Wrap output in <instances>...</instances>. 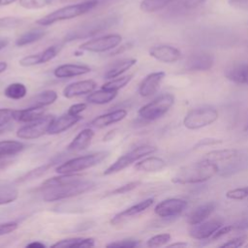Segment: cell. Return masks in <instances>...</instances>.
<instances>
[{
  "instance_id": "45",
  "label": "cell",
  "mask_w": 248,
  "mask_h": 248,
  "mask_svg": "<svg viewBox=\"0 0 248 248\" xmlns=\"http://www.w3.org/2000/svg\"><path fill=\"white\" fill-rule=\"evenodd\" d=\"M141 184L140 181L136 180V181H131L129 183H126L124 185H121L115 189H113L112 191L108 192L107 196H116V195H122V194H126L134 189H136L137 187H139Z\"/></svg>"
},
{
  "instance_id": "27",
  "label": "cell",
  "mask_w": 248,
  "mask_h": 248,
  "mask_svg": "<svg viewBox=\"0 0 248 248\" xmlns=\"http://www.w3.org/2000/svg\"><path fill=\"white\" fill-rule=\"evenodd\" d=\"M167 167V163L165 160L159 157L151 156L146 157L140 161H139L135 169L139 171H144V172H157L163 170Z\"/></svg>"
},
{
  "instance_id": "32",
  "label": "cell",
  "mask_w": 248,
  "mask_h": 248,
  "mask_svg": "<svg viewBox=\"0 0 248 248\" xmlns=\"http://www.w3.org/2000/svg\"><path fill=\"white\" fill-rule=\"evenodd\" d=\"M117 95V91H111V90H106L101 88L97 91H92L89 93L85 100L94 105H105L109 102H111Z\"/></svg>"
},
{
  "instance_id": "62",
  "label": "cell",
  "mask_w": 248,
  "mask_h": 248,
  "mask_svg": "<svg viewBox=\"0 0 248 248\" xmlns=\"http://www.w3.org/2000/svg\"><path fill=\"white\" fill-rule=\"evenodd\" d=\"M73 1H76V0H61V2H66V3H70Z\"/></svg>"
},
{
  "instance_id": "56",
  "label": "cell",
  "mask_w": 248,
  "mask_h": 248,
  "mask_svg": "<svg viewBox=\"0 0 248 248\" xmlns=\"http://www.w3.org/2000/svg\"><path fill=\"white\" fill-rule=\"evenodd\" d=\"M247 229H248V218L243 219L240 222L233 225V230L243 231V230H247Z\"/></svg>"
},
{
  "instance_id": "2",
  "label": "cell",
  "mask_w": 248,
  "mask_h": 248,
  "mask_svg": "<svg viewBox=\"0 0 248 248\" xmlns=\"http://www.w3.org/2000/svg\"><path fill=\"white\" fill-rule=\"evenodd\" d=\"M99 1L98 0H87L81 3L67 5L61 7L43 17L36 20V24L40 26H49L59 21L72 19L82 15L87 14L88 12L92 11L94 8L97 7Z\"/></svg>"
},
{
  "instance_id": "57",
  "label": "cell",
  "mask_w": 248,
  "mask_h": 248,
  "mask_svg": "<svg viewBox=\"0 0 248 248\" xmlns=\"http://www.w3.org/2000/svg\"><path fill=\"white\" fill-rule=\"evenodd\" d=\"M26 247H30V248H45L46 245L40 241H32L30 243H28L26 245Z\"/></svg>"
},
{
  "instance_id": "59",
  "label": "cell",
  "mask_w": 248,
  "mask_h": 248,
  "mask_svg": "<svg viewBox=\"0 0 248 248\" xmlns=\"http://www.w3.org/2000/svg\"><path fill=\"white\" fill-rule=\"evenodd\" d=\"M18 0H0V6H8Z\"/></svg>"
},
{
  "instance_id": "48",
  "label": "cell",
  "mask_w": 248,
  "mask_h": 248,
  "mask_svg": "<svg viewBox=\"0 0 248 248\" xmlns=\"http://www.w3.org/2000/svg\"><path fill=\"white\" fill-rule=\"evenodd\" d=\"M16 109L0 108V127L7 125L12 120H15Z\"/></svg>"
},
{
  "instance_id": "17",
  "label": "cell",
  "mask_w": 248,
  "mask_h": 248,
  "mask_svg": "<svg viewBox=\"0 0 248 248\" xmlns=\"http://www.w3.org/2000/svg\"><path fill=\"white\" fill-rule=\"evenodd\" d=\"M97 83L92 79L78 80L73 83H70L63 89V96L67 99L75 98L78 96L89 94L95 90Z\"/></svg>"
},
{
  "instance_id": "51",
  "label": "cell",
  "mask_w": 248,
  "mask_h": 248,
  "mask_svg": "<svg viewBox=\"0 0 248 248\" xmlns=\"http://www.w3.org/2000/svg\"><path fill=\"white\" fill-rule=\"evenodd\" d=\"M18 225L16 222H7L0 224V236L9 234L17 229Z\"/></svg>"
},
{
  "instance_id": "33",
  "label": "cell",
  "mask_w": 248,
  "mask_h": 248,
  "mask_svg": "<svg viewBox=\"0 0 248 248\" xmlns=\"http://www.w3.org/2000/svg\"><path fill=\"white\" fill-rule=\"evenodd\" d=\"M239 156V151L232 148H226V149H217L209 151L204 155L202 159L217 163L222 161H228L232 159H235Z\"/></svg>"
},
{
  "instance_id": "46",
  "label": "cell",
  "mask_w": 248,
  "mask_h": 248,
  "mask_svg": "<svg viewBox=\"0 0 248 248\" xmlns=\"http://www.w3.org/2000/svg\"><path fill=\"white\" fill-rule=\"evenodd\" d=\"M226 197L230 200H237V201L244 200L248 197V186L229 190L226 193Z\"/></svg>"
},
{
  "instance_id": "42",
  "label": "cell",
  "mask_w": 248,
  "mask_h": 248,
  "mask_svg": "<svg viewBox=\"0 0 248 248\" xmlns=\"http://www.w3.org/2000/svg\"><path fill=\"white\" fill-rule=\"evenodd\" d=\"M247 163H248V161L245 160V159H241L240 161H236L234 163H232L228 167L223 169V170L220 172V175H222V176L232 175V174L243 170L244 168H246Z\"/></svg>"
},
{
  "instance_id": "34",
  "label": "cell",
  "mask_w": 248,
  "mask_h": 248,
  "mask_svg": "<svg viewBox=\"0 0 248 248\" xmlns=\"http://www.w3.org/2000/svg\"><path fill=\"white\" fill-rule=\"evenodd\" d=\"M46 34V31L43 28H36L29 30L23 34H21L15 42L16 46H24L33 43H36L43 39Z\"/></svg>"
},
{
  "instance_id": "35",
  "label": "cell",
  "mask_w": 248,
  "mask_h": 248,
  "mask_svg": "<svg viewBox=\"0 0 248 248\" xmlns=\"http://www.w3.org/2000/svg\"><path fill=\"white\" fill-rule=\"evenodd\" d=\"M24 149V144L18 140H1L0 158L16 155Z\"/></svg>"
},
{
  "instance_id": "53",
  "label": "cell",
  "mask_w": 248,
  "mask_h": 248,
  "mask_svg": "<svg viewBox=\"0 0 248 248\" xmlns=\"http://www.w3.org/2000/svg\"><path fill=\"white\" fill-rule=\"evenodd\" d=\"M232 231H233V225H229V226H225V227H220L211 236L213 240L218 239L226 234H228L229 232H231Z\"/></svg>"
},
{
  "instance_id": "24",
  "label": "cell",
  "mask_w": 248,
  "mask_h": 248,
  "mask_svg": "<svg viewBox=\"0 0 248 248\" xmlns=\"http://www.w3.org/2000/svg\"><path fill=\"white\" fill-rule=\"evenodd\" d=\"M93 137H94V131L91 128H85L81 130L68 144L67 150L72 152H77V151H81L86 149L90 145Z\"/></svg>"
},
{
  "instance_id": "8",
  "label": "cell",
  "mask_w": 248,
  "mask_h": 248,
  "mask_svg": "<svg viewBox=\"0 0 248 248\" xmlns=\"http://www.w3.org/2000/svg\"><path fill=\"white\" fill-rule=\"evenodd\" d=\"M218 118V111L213 107H202L190 110L183 119L184 126L189 130H198L211 125Z\"/></svg>"
},
{
  "instance_id": "55",
  "label": "cell",
  "mask_w": 248,
  "mask_h": 248,
  "mask_svg": "<svg viewBox=\"0 0 248 248\" xmlns=\"http://www.w3.org/2000/svg\"><path fill=\"white\" fill-rule=\"evenodd\" d=\"M132 46V44H130V43H127V44H124V45H122V46H120L119 47H115L116 49L115 50H113V51H111V53H110V55H116V54H120V53H122V52H124L125 50H127V49H129L130 47Z\"/></svg>"
},
{
  "instance_id": "44",
  "label": "cell",
  "mask_w": 248,
  "mask_h": 248,
  "mask_svg": "<svg viewBox=\"0 0 248 248\" xmlns=\"http://www.w3.org/2000/svg\"><path fill=\"white\" fill-rule=\"evenodd\" d=\"M23 23V19L16 16L0 17V30L1 29H14L17 28Z\"/></svg>"
},
{
  "instance_id": "43",
  "label": "cell",
  "mask_w": 248,
  "mask_h": 248,
  "mask_svg": "<svg viewBox=\"0 0 248 248\" xmlns=\"http://www.w3.org/2000/svg\"><path fill=\"white\" fill-rule=\"evenodd\" d=\"M170 239H171V236L170 233H160V234L151 236L146 241V245L148 247H160V246L166 245Z\"/></svg>"
},
{
  "instance_id": "38",
  "label": "cell",
  "mask_w": 248,
  "mask_h": 248,
  "mask_svg": "<svg viewBox=\"0 0 248 248\" xmlns=\"http://www.w3.org/2000/svg\"><path fill=\"white\" fill-rule=\"evenodd\" d=\"M60 158H61V156H59V155L56 156V157L53 158L50 162H48V163H46V164H45V165H43V166H41V167H38V168H36V169L30 170L29 172L25 173L24 175L18 177V179H17L16 181H17V182H23V181H26V180H29V179H32V178L41 176L42 174H44L45 172H46V170H47L49 168H51L53 165L57 164V163L59 162Z\"/></svg>"
},
{
  "instance_id": "22",
  "label": "cell",
  "mask_w": 248,
  "mask_h": 248,
  "mask_svg": "<svg viewBox=\"0 0 248 248\" xmlns=\"http://www.w3.org/2000/svg\"><path fill=\"white\" fill-rule=\"evenodd\" d=\"M225 77L237 84L248 85V63H236L225 70Z\"/></svg>"
},
{
  "instance_id": "23",
  "label": "cell",
  "mask_w": 248,
  "mask_h": 248,
  "mask_svg": "<svg viewBox=\"0 0 248 248\" xmlns=\"http://www.w3.org/2000/svg\"><path fill=\"white\" fill-rule=\"evenodd\" d=\"M91 69L85 65L78 64H63L55 68L53 75L58 78H74L78 76H83L90 73Z\"/></svg>"
},
{
  "instance_id": "54",
  "label": "cell",
  "mask_w": 248,
  "mask_h": 248,
  "mask_svg": "<svg viewBox=\"0 0 248 248\" xmlns=\"http://www.w3.org/2000/svg\"><path fill=\"white\" fill-rule=\"evenodd\" d=\"M229 3L235 8L248 10V0H229Z\"/></svg>"
},
{
  "instance_id": "36",
  "label": "cell",
  "mask_w": 248,
  "mask_h": 248,
  "mask_svg": "<svg viewBox=\"0 0 248 248\" xmlns=\"http://www.w3.org/2000/svg\"><path fill=\"white\" fill-rule=\"evenodd\" d=\"M27 94L26 86L21 82H13L4 89V95L12 100H20Z\"/></svg>"
},
{
  "instance_id": "40",
  "label": "cell",
  "mask_w": 248,
  "mask_h": 248,
  "mask_svg": "<svg viewBox=\"0 0 248 248\" xmlns=\"http://www.w3.org/2000/svg\"><path fill=\"white\" fill-rule=\"evenodd\" d=\"M18 198V191L13 187H5L0 189V205L14 202Z\"/></svg>"
},
{
  "instance_id": "30",
  "label": "cell",
  "mask_w": 248,
  "mask_h": 248,
  "mask_svg": "<svg viewBox=\"0 0 248 248\" xmlns=\"http://www.w3.org/2000/svg\"><path fill=\"white\" fill-rule=\"evenodd\" d=\"M44 107H28L22 109H16L15 120L19 122H31L45 114Z\"/></svg>"
},
{
  "instance_id": "37",
  "label": "cell",
  "mask_w": 248,
  "mask_h": 248,
  "mask_svg": "<svg viewBox=\"0 0 248 248\" xmlns=\"http://www.w3.org/2000/svg\"><path fill=\"white\" fill-rule=\"evenodd\" d=\"M175 0H142L140 9L144 13H155L168 7Z\"/></svg>"
},
{
  "instance_id": "20",
  "label": "cell",
  "mask_w": 248,
  "mask_h": 248,
  "mask_svg": "<svg viewBox=\"0 0 248 248\" xmlns=\"http://www.w3.org/2000/svg\"><path fill=\"white\" fill-rule=\"evenodd\" d=\"M127 115V110L123 109V108H119L113 111H109L104 114H101L97 117H95L94 119H92L89 123L90 127H94V128H105L108 127L113 123L119 122L122 119H124Z\"/></svg>"
},
{
  "instance_id": "7",
  "label": "cell",
  "mask_w": 248,
  "mask_h": 248,
  "mask_svg": "<svg viewBox=\"0 0 248 248\" xmlns=\"http://www.w3.org/2000/svg\"><path fill=\"white\" fill-rule=\"evenodd\" d=\"M157 151V148L152 145L144 144V145H140L138 147H135L131 151L125 153L124 155L118 157L111 165H109L105 171L103 172L104 175H110L116 172H119L132 165L133 163L139 161L140 159L153 154L154 152Z\"/></svg>"
},
{
  "instance_id": "61",
  "label": "cell",
  "mask_w": 248,
  "mask_h": 248,
  "mask_svg": "<svg viewBox=\"0 0 248 248\" xmlns=\"http://www.w3.org/2000/svg\"><path fill=\"white\" fill-rule=\"evenodd\" d=\"M8 43H9V41L7 39H0V50L5 48L8 45Z\"/></svg>"
},
{
  "instance_id": "41",
  "label": "cell",
  "mask_w": 248,
  "mask_h": 248,
  "mask_svg": "<svg viewBox=\"0 0 248 248\" xmlns=\"http://www.w3.org/2000/svg\"><path fill=\"white\" fill-rule=\"evenodd\" d=\"M53 0H18L19 6L27 10L42 9L52 3Z\"/></svg>"
},
{
  "instance_id": "60",
  "label": "cell",
  "mask_w": 248,
  "mask_h": 248,
  "mask_svg": "<svg viewBox=\"0 0 248 248\" xmlns=\"http://www.w3.org/2000/svg\"><path fill=\"white\" fill-rule=\"evenodd\" d=\"M7 68H8V64H7V62H5V61H1V62H0V74L4 73V72L7 70Z\"/></svg>"
},
{
  "instance_id": "1",
  "label": "cell",
  "mask_w": 248,
  "mask_h": 248,
  "mask_svg": "<svg viewBox=\"0 0 248 248\" xmlns=\"http://www.w3.org/2000/svg\"><path fill=\"white\" fill-rule=\"evenodd\" d=\"M219 172L216 163L202 159L180 168L172 178L176 184H197L209 180Z\"/></svg>"
},
{
  "instance_id": "9",
  "label": "cell",
  "mask_w": 248,
  "mask_h": 248,
  "mask_svg": "<svg viewBox=\"0 0 248 248\" xmlns=\"http://www.w3.org/2000/svg\"><path fill=\"white\" fill-rule=\"evenodd\" d=\"M55 116L53 114L48 115H43L42 117L28 122V124L21 126L16 131V137L22 140H35L42 136H44L46 133H47V130L54 120Z\"/></svg>"
},
{
  "instance_id": "10",
  "label": "cell",
  "mask_w": 248,
  "mask_h": 248,
  "mask_svg": "<svg viewBox=\"0 0 248 248\" xmlns=\"http://www.w3.org/2000/svg\"><path fill=\"white\" fill-rule=\"evenodd\" d=\"M121 41L122 37L119 34H108L88 40L82 43L78 48L89 52H105L117 47Z\"/></svg>"
},
{
  "instance_id": "5",
  "label": "cell",
  "mask_w": 248,
  "mask_h": 248,
  "mask_svg": "<svg viewBox=\"0 0 248 248\" xmlns=\"http://www.w3.org/2000/svg\"><path fill=\"white\" fill-rule=\"evenodd\" d=\"M108 153L106 151H99L91 154H86L83 156H78L70 159L62 164H60L56 169L57 173H76L92 167L99 165L108 157Z\"/></svg>"
},
{
  "instance_id": "50",
  "label": "cell",
  "mask_w": 248,
  "mask_h": 248,
  "mask_svg": "<svg viewBox=\"0 0 248 248\" xmlns=\"http://www.w3.org/2000/svg\"><path fill=\"white\" fill-rule=\"evenodd\" d=\"M246 239H247L246 235H240V236H237V237L228 240L227 242L223 243L221 245V247H233V248L240 247V246H243Z\"/></svg>"
},
{
  "instance_id": "18",
  "label": "cell",
  "mask_w": 248,
  "mask_h": 248,
  "mask_svg": "<svg viewBox=\"0 0 248 248\" xmlns=\"http://www.w3.org/2000/svg\"><path fill=\"white\" fill-rule=\"evenodd\" d=\"M206 0H179L169 10L171 16H186L204 6Z\"/></svg>"
},
{
  "instance_id": "63",
  "label": "cell",
  "mask_w": 248,
  "mask_h": 248,
  "mask_svg": "<svg viewBox=\"0 0 248 248\" xmlns=\"http://www.w3.org/2000/svg\"><path fill=\"white\" fill-rule=\"evenodd\" d=\"M245 131H248V122H247V125H246V127H245Z\"/></svg>"
},
{
  "instance_id": "6",
  "label": "cell",
  "mask_w": 248,
  "mask_h": 248,
  "mask_svg": "<svg viewBox=\"0 0 248 248\" xmlns=\"http://www.w3.org/2000/svg\"><path fill=\"white\" fill-rule=\"evenodd\" d=\"M174 96L170 93H164L151 102L142 106L138 113L146 121H154L164 116L173 106Z\"/></svg>"
},
{
  "instance_id": "39",
  "label": "cell",
  "mask_w": 248,
  "mask_h": 248,
  "mask_svg": "<svg viewBox=\"0 0 248 248\" xmlns=\"http://www.w3.org/2000/svg\"><path fill=\"white\" fill-rule=\"evenodd\" d=\"M132 75H128V76H123L120 78H112L111 80L104 83L102 85L101 88L106 89V90H111V91H118L119 89L123 88L124 86H126L132 79Z\"/></svg>"
},
{
  "instance_id": "4",
  "label": "cell",
  "mask_w": 248,
  "mask_h": 248,
  "mask_svg": "<svg viewBox=\"0 0 248 248\" xmlns=\"http://www.w3.org/2000/svg\"><path fill=\"white\" fill-rule=\"evenodd\" d=\"M95 187V183L89 180H77L62 186L54 187L46 190L43 200L45 202H56L64 199H69L81 194H84Z\"/></svg>"
},
{
  "instance_id": "3",
  "label": "cell",
  "mask_w": 248,
  "mask_h": 248,
  "mask_svg": "<svg viewBox=\"0 0 248 248\" xmlns=\"http://www.w3.org/2000/svg\"><path fill=\"white\" fill-rule=\"evenodd\" d=\"M116 21L117 17H115L114 16H108L106 17L96 18L91 21L84 22L79 26H77L76 28L69 31L64 38V42L68 43L76 40L93 37L99 34L100 32L109 28L110 26L115 24Z\"/></svg>"
},
{
  "instance_id": "11",
  "label": "cell",
  "mask_w": 248,
  "mask_h": 248,
  "mask_svg": "<svg viewBox=\"0 0 248 248\" xmlns=\"http://www.w3.org/2000/svg\"><path fill=\"white\" fill-rule=\"evenodd\" d=\"M188 203L185 200L170 198L160 202L154 208V212L161 218H172L182 213Z\"/></svg>"
},
{
  "instance_id": "64",
  "label": "cell",
  "mask_w": 248,
  "mask_h": 248,
  "mask_svg": "<svg viewBox=\"0 0 248 248\" xmlns=\"http://www.w3.org/2000/svg\"><path fill=\"white\" fill-rule=\"evenodd\" d=\"M246 247H248V244H247V245H246Z\"/></svg>"
},
{
  "instance_id": "26",
  "label": "cell",
  "mask_w": 248,
  "mask_h": 248,
  "mask_svg": "<svg viewBox=\"0 0 248 248\" xmlns=\"http://www.w3.org/2000/svg\"><path fill=\"white\" fill-rule=\"evenodd\" d=\"M137 63V59L135 58H125L121 60H117L110 64L107 69L104 78L107 79H112L121 76L123 73L128 71Z\"/></svg>"
},
{
  "instance_id": "28",
  "label": "cell",
  "mask_w": 248,
  "mask_h": 248,
  "mask_svg": "<svg viewBox=\"0 0 248 248\" xmlns=\"http://www.w3.org/2000/svg\"><path fill=\"white\" fill-rule=\"evenodd\" d=\"M95 246V239L92 237H71L61 239L51 247H59V248H82V247H93Z\"/></svg>"
},
{
  "instance_id": "14",
  "label": "cell",
  "mask_w": 248,
  "mask_h": 248,
  "mask_svg": "<svg viewBox=\"0 0 248 248\" xmlns=\"http://www.w3.org/2000/svg\"><path fill=\"white\" fill-rule=\"evenodd\" d=\"M148 52L151 57L163 63H174L182 56L181 51L177 47L169 45L154 46L149 48Z\"/></svg>"
},
{
  "instance_id": "19",
  "label": "cell",
  "mask_w": 248,
  "mask_h": 248,
  "mask_svg": "<svg viewBox=\"0 0 248 248\" xmlns=\"http://www.w3.org/2000/svg\"><path fill=\"white\" fill-rule=\"evenodd\" d=\"M154 202V199L153 198H149V199H146V200H143L126 209H124L123 211L115 214L111 220H110V223L112 225H117V224H120L121 222H123L126 218L128 217H131V216H134V215H137V214H140L141 212H143L144 210H146L147 208H149Z\"/></svg>"
},
{
  "instance_id": "25",
  "label": "cell",
  "mask_w": 248,
  "mask_h": 248,
  "mask_svg": "<svg viewBox=\"0 0 248 248\" xmlns=\"http://www.w3.org/2000/svg\"><path fill=\"white\" fill-rule=\"evenodd\" d=\"M215 207H216V204L215 202H212L197 206L194 210H192L188 214L187 223L193 226L202 221H205V219L208 218L212 214V212L215 210Z\"/></svg>"
},
{
  "instance_id": "15",
  "label": "cell",
  "mask_w": 248,
  "mask_h": 248,
  "mask_svg": "<svg viewBox=\"0 0 248 248\" xmlns=\"http://www.w3.org/2000/svg\"><path fill=\"white\" fill-rule=\"evenodd\" d=\"M166 77L165 72H153L148 74L139 85V94L141 97H150L160 88L163 79Z\"/></svg>"
},
{
  "instance_id": "29",
  "label": "cell",
  "mask_w": 248,
  "mask_h": 248,
  "mask_svg": "<svg viewBox=\"0 0 248 248\" xmlns=\"http://www.w3.org/2000/svg\"><path fill=\"white\" fill-rule=\"evenodd\" d=\"M58 98V94L54 90H45L42 91L33 97H31L27 105L28 107H46L53 104Z\"/></svg>"
},
{
  "instance_id": "52",
  "label": "cell",
  "mask_w": 248,
  "mask_h": 248,
  "mask_svg": "<svg viewBox=\"0 0 248 248\" xmlns=\"http://www.w3.org/2000/svg\"><path fill=\"white\" fill-rule=\"evenodd\" d=\"M87 108V105L85 103H77L72 105L69 108H68V113L71 115H79L80 112H82L83 110H85V108Z\"/></svg>"
},
{
  "instance_id": "13",
  "label": "cell",
  "mask_w": 248,
  "mask_h": 248,
  "mask_svg": "<svg viewBox=\"0 0 248 248\" xmlns=\"http://www.w3.org/2000/svg\"><path fill=\"white\" fill-rule=\"evenodd\" d=\"M61 48H62L61 45L50 46L41 52L22 57L21 59H19L18 63L22 67H32L35 65L45 64V63L52 60L59 53Z\"/></svg>"
},
{
  "instance_id": "58",
  "label": "cell",
  "mask_w": 248,
  "mask_h": 248,
  "mask_svg": "<svg viewBox=\"0 0 248 248\" xmlns=\"http://www.w3.org/2000/svg\"><path fill=\"white\" fill-rule=\"evenodd\" d=\"M188 244L186 242H175L168 245V247H186Z\"/></svg>"
},
{
  "instance_id": "49",
  "label": "cell",
  "mask_w": 248,
  "mask_h": 248,
  "mask_svg": "<svg viewBox=\"0 0 248 248\" xmlns=\"http://www.w3.org/2000/svg\"><path fill=\"white\" fill-rule=\"evenodd\" d=\"M223 143V140L220 139H215V138H204L201 139L194 146L193 149H198L200 147L203 146H211V145H217Z\"/></svg>"
},
{
  "instance_id": "31",
  "label": "cell",
  "mask_w": 248,
  "mask_h": 248,
  "mask_svg": "<svg viewBox=\"0 0 248 248\" xmlns=\"http://www.w3.org/2000/svg\"><path fill=\"white\" fill-rule=\"evenodd\" d=\"M81 179L80 175L75 174V173H60L59 176H54L51 178H48L46 180H45L41 186L42 189L44 190H47L50 188H54V187H58V186H62L77 180Z\"/></svg>"
},
{
  "instance_id": "12",
  "label": "cell",
  "mask_w": 248,
  "mask_h": 248,
  "mask_svg": "<svg viewBox=\"0 0 248 248\" xmlns=\"http://www.w3.org/2000/svg\"><path fill=\"white\" fill-rule=\"evenodd\" d=\"M214 65L213 54L206 51H199L191 54L184 64V69L189 72L209 71Z\"/></svg>"
},
{
  "instance_id": "16",
  "label": "cell",
  "mask_w": 248,
  "mask_h": 248,
  "mask_svg": "<svg viewBox=\"0 0 248 248\" xmlns=\"http://www.w3.org/2000/svg\"><path fill=\"white\" fill-rule=\"evenodd\" d=\"M223 222L220 219H211L209 221H202L199 224L193 225L189 231L191 237L195 239H205L211 237L213 233L222 227Z\"/></svg>"
},
{
  "instance_id": "21",
  "label": "cell",
  "mask_w": 248,
  "mask_h": 248,
  "mask_svg": "<svg viewBox=\"0 0 248 248\" xmlns=\"http://www.w3.org/2000/svg\"><path fill=\"white\" fill-rule=\"evenodd\" d=\"M80 115H71L68 112L59 116L58 118H54L52 123L50 124L47 134L49 135H57L61 134L70 128H72L75 124H77L79 120H81Z\"/></svg>"
},
{
  "instance_id": "47",
  "label": "cell",
  "mask_w": 248,
  "mask_h": 248,
  "mask_svg": "<svg viewBox=\"0 0 248 248\" xmlns=\"http://www.w3.org/2000/svg\"><path fill=\"white\" fill-rule=\"evenodd\" d=\"M140 245V241L131 238H125L121 240H116L107 244V247H113V248H134Z\"/></svg>"
}]
</instances>
